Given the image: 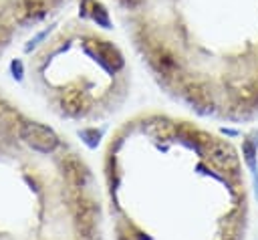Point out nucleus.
I'll use <instances>...</instances> for the list:
<instances>
[{"mask_svg":"<svg viewBox=\"0 0 258 240\" xmlns=\"http://www.w3.org/2000/svg\"><path fill=\"white\" fill-rule=\"evenodd\" d=\"M206 159L216 169H220L222 173H236L240 167V161H238L234 147L226 141L212 139V137L206 139Z\"/></svg>","mask_w":258,"mask_h":240,"instance_id":"f257e3e1","label":"nucleus"},{"mask_svg":"<svg viewBox=\"0 0 258 240\" xmlns=\"http://www.w3.org/2000/svg\"><path fill=\"white\" fill-rule=\"evenodd\" d=\"M20 137L24 139V143H28L32 149L42 151V153H50L52 149H56L58 145V137L52 129L40 125V123H22L20 127Z\"/></svg>","mask_w":258,"mask_h":240,"instance_id":"f03ea898","label":"nucleus"},{"mask_svg":"<svg viewBox=\"0 0 258 240\" xmlns=\"http://www.w3.org/2000/svg\"><path fill=\"white\" fill-rule=\"evenodd\" d=\"M149 61L155 67L157 73H161L163 77H173L177 71V63L175 56L165 48V46H155L149 50Z\"/></svg>","mask_w":258,"mask_h":240,"instance_id":"7ed1b4c3","label":"nucleus"},{"mask_svg":"<svg viewBox=\"0 0 258 240\" xmlns=\"http://www.w3.org/2000/svg\"><path fill=\"white\" fill-rule=\"evenodd\" d=\"M93 48H95V52L101 56V61H103L109 69L117 71V69L123 67V56H121V52H119L113 44H109V42H105V40H95V42H93Z\"/></svg>","mask_w":258,"mask_h":240,"instance_id":"20e7f679","label":"nucleus"},{"mask_svg":"<svg viewBox=\"0 0 258 240\" xmlns=\"http://www.w3.org/2000/svg\"><path fill=\"white\" fill-rule=\"evenodd\" d=\"M75 218H77L79 228L83 232H87V234L93 232V228H95V208H93L91 202L79 200L77 202V210H75Z\"/></svg>","mask_w":258,"mask_h":240,"instance_id":"39448f33","label":"nucleus"},{"mask_svg":"<svg viewBox=\"0 0 258 240\" xmlns=\"http://www.w3.org/2000/svg\"><path fill=\"white\" fill-rule=\"evenodd\" d=\"M87 107H89V99H87L85 93H81V91H77V89H71L69 93H64V97H62V109H64L67 113L79 115V113H83Z\"/></svg>","mask_w":258,"mask_h":240,"instance_id":"423d86ee","label":"nucleus"},{"mask_svg":"<svg viewBox=\"0 0 258 240\" xmlns=\"http://www.w3.org/2000/svg\"><path fill=\"white\" fill-rule=\"evenodd\" d=\"M64 175H67V182L73 186V188H81L85 182H87V169L85 165L75 159V157H69L64 161Z\"/></svg>","mask_w":258,"mask_h":240,"instance_id":"0eeeda50","label":"nucleus"},{"mask_svg":"<svg viewBox=\"0 0 258 240\" xmlns=\"http://www.w3.org/2000/svg\"><path fill=\"white\" fill-rule=\"evenodd\" d=\"M185 95H187V99H189L194 105H198V107H208V105H212L210 91H208L202 83H189V85H185Z\"/></svg>","mask_w":258,"mask_h":240,"instance_id":"6e6552de","label":"nucleus"},{"mask_svg":"<svg viewBox=\"0 0 258 240\" xmlns=\"http://www.w3.org/2000/svg\"><path fill=\"white\" fill-rule=\"evenodd\" d=\"M22 12L26 18H38L44 14V0H22Z\"/></svg>","mask_w":258,"mask_h":240,"instance_id":"1a4fd4ad","label":"nucleus"},{"mask_svg":"<svg viewBox=\"0 0 258 240\" xmlns=\"http://www.w3.org/2000/svg\"><path fill=\"white\" fill-rule=\"evenodd\" d=\"M93 16H95L101 24H107V14H105V10H103L101 4H95V6H93Z\"/></svg>","mask_w":258,"mask_h":240,"instance_id":"9d476101","label":"nucleus"},{"mask_svg":"<svg viewBox=\"0 0 258 240\" xmlns=\"http://www.w3.org/2000/svg\"><path fill=\"white\" fill-rule=\"evenodd\" d=\"M125 2H127V4H131V6H135V4H139L141 0H125Z\"/></svg>","mask_w":258,"mask_h":240,"instance_id":"9b49d317","label":"nucleus"},{"mask_svg":"<svg viewBox=\"0 0 258 240\" xmlns=\"http://www.w3.org/2000/svg\"><path fill=\"white\" fill-rule=\"evenodd\" d=\"M121 240H125V238H121Z\"/></svg>","mask_w":258,"mask_h":240,"instance_id":"f8f14e48","label":"nucleus"}]
</instances>
